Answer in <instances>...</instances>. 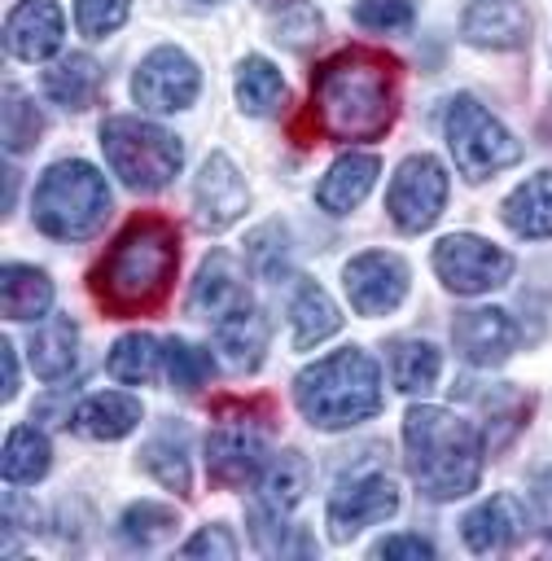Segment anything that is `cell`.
Instances as JSON below:
<instances>
[{"instance_id":"1","label":"cell","mask_w":552,"mask_h":561,"mask_svg":"<svg viewBox=\"0 0 552 561\" xmlns=\"http://www.w3.org/2000/svg\"><path fill=\"white\" fill-rule=\"evenodd\" d=\"M311 123L329 140H377L399 110V61L377 48H342L311 75Z\"/></svg>"},{"instance_id":"2","label":"cell","mask_w":552,"mask_h":561,"mask_svg":"<svg viewBox=\"0 0 552 561\" xmlns=\"http://www.w3.org/2000/svg\"><path fill=\"white\" fill-rule=\"evenodd\" d=\"M180 263V232L166 215H136L96 259L88 285L105 316H145L166 302Z\"/></svg>"},{"instance_id":"3","label":"cell","mask_w":552,"mask_h":561,"mask_svg":"<svg viewBox=\"0 0 552 561\" xmlns=\"http://www.w3.org/2000/svg\"><path fill=\"white\" fill-rule=\"evenodd\" d=\"M407 473L429 500H460L482 478V438L478 430L434 403H416L403 416Z\"/></svg>"},{"instance_id":"4","label":"cell","mask_w":552,"mask_h":561,"mask_svg":"<svg viewBox=\"0 0 552 561\" xmlns=\"http://www.w3.org/2000/svg\"><path fill=\"white\" fill-rule=\"evenodd\" d=\"M298 412L315 430H346L381 412V373L364 346H342L294 377Z\"/></svg>"},{"instance_id":"5","label":"cell","mask_w":552,"mask_h":561,"mask_svg":"<svg viewBox=\"0 0 552 561\" xmlns=\"http://www.w3.org/2000/svg\"><path fill=\"white\" fill-rule=\"evenodd\" d=\"M31 215L39 224V232H48L57 241H88L110 215L105 175L79 158L53 162L35 184Z\"/></svg>"},{"instance_id":"6","label":"cell","mask_w":552,"mask_h":561,"mask_svg":"<svg viewBox=\"0 0 552 561\" xmlns=\"http://www.w3.org/2000/svg\"><path fill=\"white\" fill-rule=\"evenodd\" d=\"M101 149L114 175L136 193L166 188L184 167L180 136L149 118H131V114H114L101 123Z\"/></svg>"},{"instance_id":"7","label":"cell","mask_w":552,"mask_h":561,"mask_svg":"<svg viewBox=\"0 0 552 561\" xmlns=\"http://www.w3.org/2000/svg\"><path fill=\"white\" fill-rule=\"evenodd\" d=\"M232 408L228 412H215L219 425L210 430L206 438V469L219 486H245L258 469H263V456H267V421H272V403L267 399H250V403H232V399H219Z\"/></svg>"},{"instance_id":"8","label":"cell","mask_w":552,"mask_h":561,"mask_svg":"<svg viewBox=\"0 0 552 561\" xmlns=\"http://www.w3.org/2000/svg\"><path fill=\"white\" fill-rule=\"evenodd\" d=\"M447 149H451L460 175H469V180H491L495 171H504L521 158V145L513 140V131L469 92L451 96V105H447Z\"/></svg>"},{"instance_id":"9","label":"cell","mask_w":552,"mask_h":561,"mask_svg":"<svg viewBox=\"0 0 552 561\" xmlns=\"http://www.w3.org/2000/svg\"><path fill=\"white\" fill-rule=\"evenodd\" d=\"M307 482H311V465L302 451H280L258 469L254 491L245 500V526L258 552H280V535L289 530L285 522L302 504Z\"/></svg>"},{"instance_id":"10","label":"cell","mask_w":552,"mask_h":561,"mask_svg":"<svg viewBox=\"0 0 552 561\" xmlns=\"http://www.w3.org/2000/svg\"><path fill=\"white\" fill-rule=\"evenodd\" d=\"M434 272L451 294H486L513 276V254L486 237L451 232L434 245Z\"/></svg>"},{"instance_id":"11","label":"cell","mask_w":552,"mask_h":561,"mask_svg":"<svg viewBox=\"0 0 552 561\" xmlns=\"http://www.w3.org/2000/svg\"><path fill=\"white\" fill-rule=\"evenodd\" d=\"M202 88V70L197 61L175 48V44H158L131 75V101L149 114H175V110H188L193 96Z\"/></svg>"},{"instance_id":"12","label":"cell","mask_w":552,"mask_h":561,"mask_svg":"<svg viewBox=\"0 0 552 561\" xmlns=\"http://www.w3.org/2000/svg\"><path fill=\"white\" fill-rule=\"evenodd\" d=\"M447 206V171L438 158L429 153H412L403 158L399 175L390 180L386 193V210L394 219L399 232H425Z\"/></svg>"},{"instance_id":"13","label":"cell","mask_w":552,"mask_h":561,"mask_svg":"<svg viewBox=\"0 0 552 561\" xmlns=\"http://www.w3.org/2000/svg\"><path fill=\"white\" fill-rule=\"evenodd\" d=\"M342 285L359 316H390L407 298L412 272L390 250H364L342 267Z\"/></svg>"},{"instance_id":"14","label":"cell","mask_w":552,"mask_h":561,"mask_svg":"<svg viewBox=\"0 0 552 561\" xmlns=\"http://www.w3.org/2000/svg\"><path fill=\"white\" fill-rule=\"evenodd\" d=\"M399 508V491L386 473H364V478H350L337 486V495L329 500V539L333 543H346L355 539L364 526H377L386 522L390 513Z\"/></svg>"},{"instance_id":"15","label":"cell","mask_w":552,"mask_h":561,"mask_svg":"<svg viewBox=\"0 0 552 561\" xmlns=\"http://www.w3.org/2000/svg\"><path fill=\"white\" fill-rule=\"evenodd\" d=\"M250 206V188L241 180V171L232 167L228 153H210L197 171V184H193V215L206 232H223L228 224H237Z\"/></svg>"},{"instance_id":"16","label":"cell","mask_w":552,"mask_h":561,"mask_svg":"<svg viewBox=\"0 0 552 561\" xmlns=\"http://www.w3.org/2000/svg\"><path fill=\"white\" fill-rule=\"evenodd\" d=\"M451 346H456V355L464 364L495 368V364H504L513 355L517 324L499 307H469V311H456V320H451Z\"/></svg>"},{"instance_id":"17","label":"cell","mask_w":552,"mask_h":561,"mask_svg":"<svg viewBox=\"0 0 552 561\" xmlns=\"http://www.w3.org/2000/svg\"><path fill=\"white\" fill-rule=\"evenodd\" d=\"M241 307H250V289H245L232 254L228 250H210L202 259L193 285H188V316L215 324V320H223V316H232Z\"/></svg>"},{"instance_id":"18","label":"cell","mask_w":552,"mask_h":561,"mask_svg":"<svg viewBox=\"0 0 552 561\" xmlns=\"http://www.w3.org/2000/svg\"><path fill=\"white\" fill-rule=\"evenodd\" d=\"M66 18L57 0H18L4 22V44L18 61H48L61 48Z\"/></svg>"},{"instance_id":"19","label":"cell","mask_w":552,"mask_h":561,"mask_svg":"<svg viewBox=\"0 0 552 561\" xmlns=\"http://www.w3.org/2000/svg\"><path fill=\"white\" fill-rule=\"evenodd\" d=\"M521 535H526V508L508 491H495L491 500H482L460 517V539L469 552H504Z\"/></svg>"},{"instance_id":"20","label":"cell","mask_w":552,"mask_h":561,"mask_svg":"<svg viewBox=\"0 0 552 561\" xmlns=\"http://www.w3.org/2000/svg\"><path fill=\"white\" fill-rule=\"evenodd\" d=\"M460 35L478 48H521L530 39V13L517 0H473L460 18Z\"/></svg>"},{"instance_id":"21","label":"cell","mask_w":552,"mask_h":561,"mask_svg":"<svg viewBox=\"0 0 552 561\" xmlns=\"http://www.w3.org/2000/svg\"><path fill=\"white\" fill-rule=\"evenodd\" d=\"M140 399H131V394H123V390H101V394H88V399H79V408L70 412V421H74V430L83 434V438H92V443H114V438H123V434H131L136 425H140Z\"/></svg>"},{"instance_id":"22","label":"cell","mask_w":552,"mask_h":561,"mask_svg":"<svg viewBox=\"0 0 552 561\" xmlns=\"http://www.w3.org/2000/svg\"><path fill=\"white\" fill-rule=\"evenodd\" d=\"M377 175H381V158H372V153H342V158L329 167V175L320 180L315 202H320L329 215H346V210H355V206L372 193Z\"/></svg>"},{"instance_id":"23","label":"cell","mask_w":552,"mask_h":561,"mask_svg":"<svg viewBox=\"0 0 552 561\" xmlns=\"http://www.w3.org/2000/svg\"><path fill=\"white\" fill-rule=\"evenodd\" d=\"M210 329H215V346L223 351V359H228L237 373H254V368L263 364L272 324H267V316H263L254 302L241 307V311H232V316H223V320H215Z\"/></svg>"},{"instance_id":"24","label":"cell","mask_w":552,"mask_h":561,"mask_svg":"<svg viewBox=\"0 0 552 561\" xmlns=\"http://www.w3.org/2000/svg\"><path fill=\"white\" fill-rule=\"evenodd\" d=\"M504 224L517 237H552V171H534L530 180H521L508 202H504Z\"/></svg>"},{"instance_id":"25","label":"cell","mask_w":552,"mask_h":561,"mask_svg":"<svg viewBox=\"0 0 552 561\" xmlns=\"http://www.w3.org/2000/svg\"><path fill=\"white\" fill-rule=\"evenodd\" d=\"M44 92L66 110H88L101 92V66L88 53H66L44 70Z\"/></svg>"},{"instance_id":"26","label":"cell","mask_w":552,"mask_h":561,"mask_svg":"<svg viewBox=\"0 0 552 561\" xmlns=\"http://www.w3.org/2000/svg\"><path fill=\"white\" fill-rule=\"evenodd\" d=\"M74 351H79V329L70 316H53L48 324L35 329L31 346H26V359L35 368L39 381H61L70 368H74Z\"/></svg>"},{"instance_id":"27","label":"cell","mask_w":552,"mask_h":561,"mask_svg":"<svg viewBox=\"0 0 552 561\" xmlns=\"http://www.w3.org/2000/svg\"><path fill=\"white\" fill-rule=\"evenodd\" d=\"M289 320H294V346H298V351H311L315 342H324V337L337 333V324H342L337 302H333L315 280H302V285L294 289Z\"/></svg>"},{"instance_id":"28","label":"cell","mask_w":552,"mask_h":561,"mask_svg":"<svg viewBox=\"0 0 552 561\" xmlns=\"http://www.w3.org/2000/svg\"><path fill=\"white\" fill-rule=\"evenodd\" d=\"M386 359H390V377L403 394H421L438 381V368H442V355L434 342L425 337H394L386 346Z\"/></svg>"},{"instance_id":"29","label":"cell","mask_w":552,"mask_h":561,"mask_svg":"<svg viewBox=\"0 0 552 561\" xmlns=\"http://www.w3.org/2000/svg\"><path fill=\"white\" fill-rule=\"evenodd\" d=\"M140 465L153 473V482H162L166 491L175 495H188L193 491V469H188V447H184V430L171 425V430H158L145 447H140Z\"/></svg>"},{"instance_id":"30","label":"cell","mask_w":552,"mask_h":561,"mask_svg":"<svg viewBox=\"0 0 552 561\" xmlns=\"http://www.w3.org/2000/svg\"><path fill=\"white\" fill-rule=\"evenodd\" d=\"M4 320H39L53 307V280L39 267L9 263L4 267Z\"/></svg>"},{"instance_id":"31","label":"cell","mask_w":552,"mask_h":561,"mask_svg":"<svg viewBox=\"0 0 552 561\" xmlns=\"http://www.w3.org/2000/svg\"><path fill=\"white\" fill-rule=\"evenodd\" d=\"M232 92H237V105L258 118V114H272L285 101V79H280V70L267 57H245L237 66Z\"/></svg>"},{"instance_id":"32","label":"cell","mask_w":552,"mask_h":561,"mask_svg":"<svg viewBox=\"0 0 552 561\" xmlns=\"http://www.w3.org/2000/svg\"><path fill=\"white\" fill-rule=\"evenodd\" d=\"M48 456H53V447L35 425L9 430V438H4V482H18V486L39 482L48 473Z\"/></svg>"},{"instance_id":"33","label":"cell","mask_w":552,"mask_h":561,"mask_svg":"<svg viewBox=\"0 0 552 561\" xmlns=\"http://www.w3.org/2000/svg\"><path fill=\"white\" fill-rule=\"evenodd\" d=\"M158 359H162V342L149 337V333H127L114 342L110 351V377L123 381V386H145L158 377Z\"/></svg>"},{"instance_id":"34","label":"cell","mask_w":552,"mask_h":561,"mask_svg":"<svg viewBox=\"0 0 552 561\" xmlns=\"http://www.w3.org/2000/svg\"><path fill=\"white\" fill-rule=\"evenodd\" d=\"M175 526H180L175 508L153 504V500H136V504L123 513L118 535H123V543H131V548H158V543H166V539L175 535Z\"/></svg>"},{"instance_id":"35","label":"cell","mask_w":552,"mask_h":561,"mask_svg":"<svg viewBox=\"0 0 552 561\" xmlns=\"http://www.w3.org/2000/svg\"><path fill=\"white\" fill-rule=\"evenodd\" d=\"M245 259H250L258 280H280L289 272V232H285V224L280 219L258 224L245 237Z\"/></svg>"},{"instance_id":"36","label":"cell","mask_w":552,"mask_h":561,"mask_svg":"<svg viewBox=\"0 0 552 561\" xmlns=\"http://www.w3.org/2000/svg\"><path fill=\"white\" fill-rule=\"evenodd\" d=\"M162 364H166L171 386L184 390V394H193L197 386H206V381L215 377L210 355H206L202 346H188L184 337H166V342H162Z\"/></svg>"},{"instance_id":"37","label":"cell","mask_w":552,"mask_h":561,"mask_svg":"<svg viewBox=\"0 0 552 561\" xmlns=\"http://www.w3.org/2000/svg\"><path fill=\"white\" fill-rule=\"evenodd\" d=\"M39 131H44V118H39L35 101L22 88H4V149L9 153L35 149Z\"/></svg>"},{"instance_id":"38","label":"cell","mask_w":552,"mask_h":561,"mask_svg":"<svg viewBox=\"0 0 552 561\" xmlns=\"http://www.w3.org/2000/svg\"><path fill=\"white\" fill-rule=\"evenodd\" d=\"M416 0H355V22L364 31H407Z\"/></svg>"},{"instance_id":"39","label":"cell","mask_w":552,"mask_h":561,"mask_svg":"<svg viewBox=\"0 0 552 561\" xmlns=\"http://www.w3.org/2000/svg\"><path fill=\"white\" fill-rule=\"evenodd\" d=\"M127 13H131V0H74V22L92 39L118 31L127 22Z\"/></svg>"},{"instance_id":"40","label":"cell","mask_w":552,"mask_h":561,"mask_svg":"<svg viewBox=\"0 0 552 561\" xmlns=\"http://www.w3.org/2000/svg\"><path fill=\"white\" fill-rule=\"evenodd\" d=\"M276 39L289 44V48H307L320 39V13L311 4H289L280 18H276Z\"/></svg>"},{"instance_id":"41","label":"cell","mask_w":552,"mask_h":561,"mask_svg":"<svg viewBox=\"0 0 552 561\" xmlns=\"http://www.w3.org/2000/svg\"><path fill=\"white\" fill-rule=\"evenodd\" d=\"M180 557H202V561L215 557V561H232V557H237V535H232L228 526H219V522H215V526H202L193 539L180 543Z\"/></svg>"},{"instance_id":"42","label":"cell","mask_w":552,"mask_h":561,"mask_svg":"<svg viewBox=\"0 0 552 561\" xmlns=\"http://www.w3.org/2000/svg\"><path fill=\"white\" fill-rule=\"evenodd\" d=\"M372 557H407V561H429V557H434V548H429L425 539H416V535H390V539H381V543L372 548Z\"/></svg>"},{"instance_id":"43","label":"cell","mask_w":552,"mask_h":561,"mask_svg":"<svg viewBox=\"0 0 552 561\" xmlns=\"http://www.w3.org/2000/svg\"><path fill=\"white\" fill-rule=\"evenodd\" d=\"M534 522H539V530L552 539V469H543V473L534 478Z\"/></svg>"},{"instance_id":"44","label":"cell","mask_w":552,"mask_h":561,"mask_svg":"<svg viewBox=\"0 0 552 561\" xmlns=\"http://www.w3.org/2000/svg\"><path fill=\"white\" fill-rule=\"evenodd\" d=\"M0 351H4V399H13L18 394V351H13V342H4Z\"/></svg>"},{"instance_id":"45","label":"cell","mask_w":552,"mask_h":561,"mask_svg":"<svg viewBox=\"0 0 552 561\" xmlns=\"http://www.w3.org/2000/svg\"><path fill=\"white\" fill-rule=\"evenodd\" d=\"M202 4H219V0H202Z\"/></svg>"}]
</instances>
